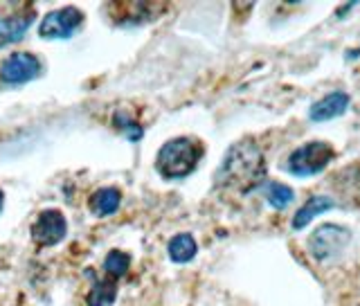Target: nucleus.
Wrapping results in <instances>:
<instances>
[{
  "mask_svg": "<svg viewBox=\"0 0 360 306\" xmlns=\"http://www.w3.org/2000/svg\"><path fill=\"white\" fill-rule=\"evenodd\" d=\"M34 18H37V11L27 7L25 14H11V16H0V45L7 43H16L27 34L32 27Z\"/></svg>",
  "mask_w": 360,
  "mask_h": 306,
  "instance_id": "nucleus-8",
  "label": "nucleus"
},
{
  "mask_svg": "<svg viewBox=\"0 0 360 306\" xmlns=\"http://www.w3.org/2000/svg\"><path fill=\"white\" fill-rule=\"evenodd\" d=\"M333 208H335V200H331L329 196H313V198H309L297 210L295 219H292V230H304L315 217H318V214L329 212Z\"/></svg>",
  "mask_w": 360,
  "mask_h": 306,
  "instance_id": "nucleus-10",
  "label": "nucleus"
},
{
  "mask_svg": "<svg viewBox=\"0 0 360 306\" xmlns=\"http://www.w3.org/2000/svg\"><path fill=\"white\" fill-rule=\"evenodd\" d=\"M112 127L127 135L131 142H138L142 138V127L135 120H131L129 113H124V110H117L115 115H112Z\"/></svg>",
  "mask_w": 360,
  "mask_h": 306,
  "instance_id": "nucleus-16",
  "label": "nucleus"
},
{
  "mask_svg": "<svg viewBox=\"0 0 360 306\" xmlns=\"http://www.w3.org/2000/svg\"><path fill=\"white\" fill-rule=\"evenodd\" d=\"M266 178V155L255 140L245 138L232 144L219 167L214 183L223 189H236L241 194H250Z\"/></svg>",
  "mask_w": 360,
  "mask_h": 306,
  "instance_id": "nucleus-1",
  "label": "nucleus"
},
{
  "mask_svg": "<svg viewBox=\"0 0 360 306\" xmlns=\"http://www.w3.org/2000/svg\"><path fill=\"white\" fill-rule=\"evenodd\" d=\"M3 205H5V194H3V189H0V212H3Z\"/></svg>",
  "mask_w": 360,
  "mask_h": 306,
  "instance_id": "nucleus-17",
  "label": "nucleus"
},
{
  "mask_svg": "<svg viewBox=\"0 0 360 306\" xmlns=\"http://www.w3.org/2000/svg\"><path fill=\"white\" fill-rule=\"evenodd\" d=\"M131 266V257L122 250H110L104 259V270L115 279V277H124L127 275V270Z\"/></svg>",
  "mask_w": 360,
  "mask_h": 306,
  "instance_id": "nucleus-15",
  "label": "nucleus"
},
{
  "mask_svg": "<svg viewBox=\"0 0 360 306\" xmlns=\"http://www.w3.org/2000/svg\"><path fill=\"white\" fill-rule=\"evenodd\" d=\"M115 300H117V284L112 277L97 279L86 298L88 306H112Z\"/></svg>",
  "mask_w": 360,
  "mask_h": 306,
  "instance_id": "nucleus-12",
  "label": "nucleus"
},
{
  "mask_svg": "<svg viewBox=\"0 0 360 306\" xmlns=\"http://www.w3.org/2000/svg\"><path fill=\"white\" fill-rule=\"evenodd\" d=\"M264 189V194L268 198V203L273 205L275 210H284L290 205V200L295 198V194H292V189L286 187V185H281V183H264L262 185Z\"/></svg>",
  "mask_w": 360,
  "mask_h": 306,
  "instance_id": "nucleus-14",
  "label": "nucleus"
},
{
  "mask_svg": "<svg viewBox=\"0 0 360 306\" xmlns=\"http://www.w3.org/2000/svg\"><path fill=\"white\" fill-rule=\"evenodd\" d=\"M196 239L191 234H176L172 241H169V257L176 264H187L196 257Z\"/></svg>",
  "mask_w": 360,
  "mask_h": 306,
  "instance_id": "nucleus-13",
  "label": "nucleus"
},
{
  "mask_svg": "<svg viewBox=\"0 0 360 306\" xmlns=\"http://www.w3.org/2000/svg\"><path fill=\"white\" fill-rule=\"evenodd\" d=\"M349 243H352V232L345 225L324 223L309 236V253L318 262H326V259L342 255Z\"/></svg>",
  "mask_w": 360,
  "mask_h": 306,
  "instance_id": "nucleus-4",
  "label": "nucleus"
},
{
  "mask_svg": "<svg viewBox=\"0 0 360 306\" xmlns=\"http://www.w3.org/2000/svg\"><path fill=\"white\" fill-rule=\"evenodd\" d=\"M43 72V65L34 54L30 52H16L7 56L0 65V79L5 84L18 86V84H27L32 79H37Z\"/></svg>",
  "mask_w": 360,
  "mask_h": 306,
  "instance_id": "nucleus-6",
  "label": "nucleus"
},
{
  "mask_svg": "<svg viewBox=\"0 0 360 306\" xmlns=\"http://www.w3.org/2000/svg\"><path fill=\"white\" fill-rule=\"evenodd\" d=\"M84 25V11L77 7L52 9L43 16L39 25V37L45 41L70 39L72 34Z\"/></svg>",
  "mask_w": 360,
  "mask_h": 306,
  "instance_id": "nucleus-5",
  "label": "nucleus"
},
{
  "mask_svg": "<svg viewBox=\"0 0 360 306\" xmlns=\"http://www.w3.org/2000/svg\"><path fill=\"white\" fill-rule=\"evenodd\" d=\"M347 106H349V95L338 90V93L326 95L324 99L318 101V104H313L309 115L313 122H326V120H333L338 115H342V113L347 110Z\"/></svg>",
  "mask_w": 360,
  "mask_h": 306,
  "instance_id": "nucleus-9",
  "label": "nucleus"
},
{
  "mask_svg": "<svg viewBox=\"0 0 360 306\" xmlns=\"http://www.w3.org/2000/svg\"><path fill=\"white\" fill-rule=\"evenodd\" d=\"M202 158V144L196 138H174L162 144L155 155L158 174L167 180L187 178Z\"/></svg>",
  "mask_w": 360,
  "mask_h": 306,
  "instance_id": "nucleus-2",
  "label": "nucleus"
},
{
  "mask_svg": "<svg viewBox=\"0 0 360 306\" xmlns=\"http://www.w3.org/2000/svg\"><path fill=\"white\" fill-rule=\"evenodd\" d=\"M122 194L115 187H101L97 189L93 198H90V208L97 214V217H108V214H115L120 210Z\"/></svg>",
  "mask_w": 360,
  "mask_h": 306,
  "instance_id": "nucleus-11",
  "label": "nucleus"
},
{
  "mask_svg": "<svg viewBox=\"0 0 360 306\" xmlns=\"http://www.w3.org/2000/svg\"><path fill=\"white\" fill-rule=\"evenodd\" d=\"M335 158V151L329 142H307L300 149H295L286 160V169L292 176H315L324 172L329 162Z\"/></svg>",
  "mask_w": 360,
  "mask_h": 306,
  "instance_id": "nucleus-3",
  "label": "nucleus"
},
{
  "mask_svg": "<svg viewBox=\"0 0 360 306\" xmlns=\"http://www.w3.org/2000/svg\"><path fill=\"white\" fill-rule=\"evenodd\" d=\"M32 241L41 248H50L63 241L68 232V221L59 210H45L39 214V219L32 225Z\"/></svg>",
  "mask_w": 360,
  "mask_h": 306,
  "instance_id": "nucleus-7",
  "label": "nucleus"
}]
</instances>
